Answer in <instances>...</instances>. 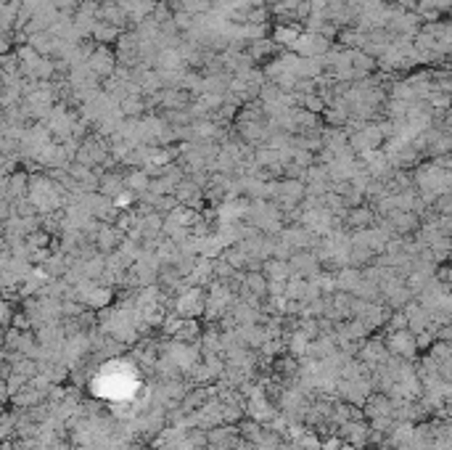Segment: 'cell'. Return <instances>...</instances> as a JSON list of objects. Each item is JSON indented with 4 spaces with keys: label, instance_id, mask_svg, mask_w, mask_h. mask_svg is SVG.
<instances>
[{
    "label": "cell",
    "instance_id": "1",
    "mask_svg": "<svg viewBox=\"0 0 452 450\" xmlns=\"http://www.w3.org/2000/svg\"><path fill=\"white\" fill-rule=\"evenodd\" d=\"M384 146V136L378 130L376 122H365L360 130H354L349 136V149L354 154H368V151H378Z\"/></svg>",
    "mask_w": 452,
    "mask_h": 450
},
{
    "label": "cell",
    "instance_id": "2",
    "mask_svg": "<svg viewBox=\"0 0 452 450\" xmlns=\"http://www.w3.org/2000/svg\"><path fill=\"white\" fill-rule=\"evenodd\" d=\"M87 69L93 72L98 80H106L111 77L114 69H117V58H114V51L109 45H93V51L87 53Z\"/></svg>",
    "mask_w": 452,
    "mask_h": 450
},
{
    "label": "cell",
    "instance_id": "3",
    "mask_svg": "<svg viewBox=\"0 0 452 450\" xmlns=\"http://www.w3.org/2000/svg\"><path fill=\"white\" fill-rule=\"evenodd\" d=\"M341 220H344V225L352 228V231H360V228H370L378 217H376L373 207H368V204H357V207L347 209Z\"/></svg>",
    "mask_w": 452,
    "mask_h": 450
},
{
    "label": "cell",
    "instance_id": "4",
    "mask_svg": "<svg viewBox=\"0 0 452 450\" xmlns=\"http://www.w3.org/2000/svg\"><path fill=\"white\" fill-rule=\"evenodd\" d=\"M98 21H106V24H111V27H117V30H130L127 27V14L122 11V6L114 3V0H100L98 6Z\"/></svg>",
    "mask_w": 452,
    "mask_h": 450
},
{
    "label": "cell",
    "instance_id": "5",
    "mask_svg": "<svg viewBox=\"0 0 452 450\" xmlns=\"http://www.w3.org/2000/svg\"><path fill=\"white\" fill-rule=\"evenodd\" d=\"M299 35H301V24H275L268 37L275 43L278 51H281V48H283V51H291Z\"/></svg>",
    "mask_w": 452,
    "mask_h": 450
},
{
    "label": "cell",
    "instance_id": "6",
    "mask_svg": "<svg viewBox=\"0 0 452 450\" xmlns=\"http://www.w3.org/2000/svg\"><path fill=\"white\" fill-rule=\"evenodd\" d=\"M122 233L111 223H100L96 236H93V246H98L100 252H117V246L122 244Z\"/></svg>",
    "mask_w": 452,
    "mask_h": 450
},
{
    "label": "cell",
    "instance_id": "7",
    "mask_svg": "<svg viewBox=\"0 0 452 450\" xmlns=\"http://www.w3.org/2000/svg\"><path fill=\"white\" fill-rule=\"evenodd\" d=\"M100 196L106 199H114L117 193L125 191V173H117V170H109L98 178V189H96Z\"/></svg>",
    "mask_w": 452,
    "mask_h": 450
},
{
    "label": "cell",
    "instance_id": "8",
    "mask_svg": "<svg viewBox=\"0 0 452 450\" xmlns=\"http://www.w3.org/2000/svg\"><path fill=\"white\" fill-rule=\"evenodd\" d=\"M246 56H249L254 64H259V61H265V58H272V56H278V48H275V43L270 40V37H262V40H251L246 43Z\"/></svg>",
    "mask_w": 452,
    "mask_h": 450
},
{
    "label": "cell",
    "instance_id": "9",
    "mask_svg": "<svg viewBox=\"0 0 452 450\" xmlns=\"http://www.w3.org/2000/svg\"><path fill=\"white\" fill-rule=\"evenodd\" d=\"M119 35H122V30L106 24V21H96V24H93V32H90V40H93L96 45H109V48H111V45L117 43Z\"/></svg>",
    "mask_w": 452,
    "mask_h": 450
},
{
    "label": "cell",
    "instance_id": "10",
    "mask_svg": "<svg viewBox=\"0 0 452 450\" xmlns=\"http://www.w3.org/2000/svg\"><path fill=\"white\" fill-rule=\"evenodd\" d=\"M149 183H151V178L140 167H133L130 173H125V189L127 191H133L135 196H140V193H146L149 191Z\"/></svg>",
    "mask_w": 452,
    "mask_h": 450
},
{
    "label": "cell",
    "instance_id": "11",
    "mask_svg": "<svg viewBox=\"0 0 452 450\" xmlns=\"http://www.w3.org/2000/svg\"><path fill=\"white\" fill-rule=\"evenodd\" d=\"M222 260L228 262L230 268H244V265H249V255H246V249L241 246V244H230V246H225L222 249Z\"/></svg>",
    "mask_w": 452,
    "mask_h": 450
},
{
    "label": "cell",
    "instance_id": "12",
    "mask_svg": "<svg viewBox=\"0 0 452 450\" xmlns=\"http://www.w3.org/2000/svg\"><path fill=\"white\" fill-rule=\"evenodd\" d=\"M24 244H27L30 249H48L50 244H53V239H50L48 231L37 228V231H32V233H27V236H24Z\"/></svg>",
    "mask_w": 452,
    "mask_h": 450
},
{
    "label": "cell",
    "instance_id": "13",
    "mask_svg": "<svg viewBox=\"0 0 452 450\" xmlns=\"http://www.w3.org/2000/svg\"><path fill=\"white\" fill-rule=\"evenodd\" d=\"M288 268H291L288 262H286V260H275V257L265 262V273H268L270 278H275V281H286V276H288Z\"/></svg>",
    "mask_w": 452,
    "mask_h": 450
},
{
    "label": "cell",
    "instance_id": "14",
    "mask_svg": "<svg viewBox=\"0 0 452 450\" xmlns=\"http://www.w3.org/2000/svg\"><path fill=\"white\" fill-rule=\"evenodd\" d=\"M360 281H363V273L360 270H354V268H344L341 273H338V283L341 286H360Z\"/></svg>",
    "mask_w": 452,
    "mask_h": 450
},
{
    "label": "cell",
    "instance_id": "15",
    "mask_svg": "<svg viewBox=\"0 0 452 450\" xmlns=\"http://www.w3.org/2000/svg\"><path fill=\"white\" fill-rule=\"evenodd\" d=\"M246 286L249 289H254V292H265V286H268V281H265V276L259 273V270H251V273H246Z\"/></svg>",
    "mask_w": 452,
    "mask_h": 450
},
{
    "label": "cell",
    "instance_id": "16",
    "mask_svg": "<svg viewBox=\"0 0 452 450\" xmlns=\"http://www.w3.org/2000/svg\"><path fill=\"white\" fill-rule=\"evenodd\" d=\"M11 45H14V43H11V32H3V30H0V56L11 51Z\"/></svg>",
    "mask_w": 452,
    "mask_h": 450
},
{
    "label": "cell",
    "instance_id": "17",
    "mask_svg": "<svg viewBox=\"0 0 452 450\" xmlns=\"http://www.w3.org/2000/svg\"><path fill=\"white\" fill-rule=\"evenodd\" d=\"M0 122H3V111H0Z\"/></svg>",
    "mask_w": 452,
    "mask_h": 450
}]
</instances>
